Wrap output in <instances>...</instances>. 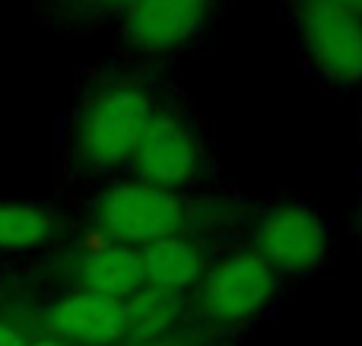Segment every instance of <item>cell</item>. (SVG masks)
<instances>
[{"label": "cell", "mask_w": 362, "mask_h": 346, "mask_svg": "<svg viewBox=\"0 0 362 346\" xmlns=\"http://www.w3.org/2000/svg\"><path fill=\"white\" fill-rule=\"evenodd\" d=\"M153 105L150 93L137 83L108 80L89 89L74 118V156L93 172H112L131 162Z\"/></svg>", "instance_id": "obj_1"}, {"label": "cell", "mask_w": 362, "mask_h": 346, "mask_svg": "<svg viewBox=\"0 0 362 346\" xmlns=\"http://www.w3.org/2000/svg\"><path fill=\"white\" fill-rule=\"evenodd\" d=\"M280 292V273L255 251H238L206 267L194 286V311L210 328H245L270 309Z\"/></svg>", "instance_id": "obj_2"}, {"label": "cell", "mask_w": 362, "mask_h": 346, "mask_svg": "<svg viewBox=\"0 0 362 346\" xmlns=\"http://www.w3.org/2000/svg\"><path fill=\"white\" fill-rule=\"evenodd\" d=\"M93 222L115 245L144 248L150 241L181 235L187 222V203L178 191L144 181H121L102 191L93 207Z\"/></svg>", "instance_id": "obj_3"}, {"label": "cell", "mask_w": 362, "mask_h": 346, "mask_svg": "<svg viewBox=\"0 0 362 346\" xmlns=\"http://www.w3.org/2000/svg\"><path fill=\"white\" fill-rule=\"evenodd\" d=\"M296 32L321 76L340 86L362 83V16L331 0H296Z\"/></svg>", "instance_id": "obj_4"}, {"label": "cell", "mask_w": 362, "mask_h": 346, "mask_svg": "<svg viewBox=\"0 0 362 346\" xmlns=\"http://www.w3.org/2000/svg\"><path fill=\"white\" fill-rule=\"evenodd\" d=\"M331 226L308 203H276L255 226V254L276 273H305L325 264Z\"/></svg>", "instance_id": "obj_5"}, {"label": "cell", "mask_w": 362, "mask_h": 346, "mask_svg": "<svg viewBox=\"0 0 362 346\" xmlns=\"http://www.w3.org/2000/svg\"><path fill=\"white\" fill-rule=\"evenodd\" d=\"M204 156V140L191 127V121L181 118L172 108L153 112L150 124H146L144 137L131 156L134 181L178 191L200 175Z\"/></svg>", "instance_id": "obj_6"}, {"label": "cell", "mask_w": 362, "mask_h": 346, "mask_svg": "<svg viewBox=\"0 0 362 346\" xmlns=\"http://www.w3.org/2000/svg\"><path fill=\"white\" fill-rule=\"evenodd\" d=\"M216 0H137L124 10V38L144 54H175L204 35Z\"/></svg>", "instance_id": "obj_7"}, {"label": "cell", "mask_w": 362, "mask_h": 346, "mask_svg": "<svg viewBox=\"0 0 362 346\" xmlns=\"http://www.w3.org/2000/svg\"><path fill=\"white\" fill-rule=\"evenodd\" d=\"M45 334L67 346H118L124 340V302L74 290L38 311Z\"/></svg>", "instance_id": "obj_8"}, {"label": "cell", "mask_w": 362, "mask_h": 346, "mask_svg": "<svg viewBox=\"0 0 362 346\" xmlns=\"http://www.w3.org/2000/svg\"><path fill=\"white\" fill-rule=\"evenodd\" d=\"M70 280L83 292H95V296H108L124 302V299H131L144 286L140 251L108 241V245L76 258L74 267H70Z\"/></svg>", "instance_id": "obj_9"}, {"label": "cell", "mask_w": 362, "mask_h": 346, "mask_svg": "<svg viewBox=\"0 0 362 346\" xmlns=\"http://www.w3.org/2000/svg\"><path fill=\"white\" fill-rule=\"evenodd\" d=\"M137 251L140 267H144V286H159V290L169 292H185V296L200 283V277L210 267L204 248L194 239H185V235L150 241Z\"/></svg>", "instance_id": "obj_10"}, {"label": "cell", "mask_w": 362, "mask_h": 346, "mask_svg": "<svg viewBox=\"0 0 362 346\" xmlns=\"http://www.w3.org/2000/svg\"><path fill=\"white\" fill-rule=\"evenodd\" d=\"M185 292H169L159 286H140L124 299V340H165L187 318Z\"/></svg>", "instance_id": "obj_11"}, {"label": "cell", "mask_w": 362, "mask_h": 346, "mask_svg": "<svg viewBox=\"0 0 362 346\" xmlns=\"http://www.w3.org/2000/svg\"><path fill=\"white\" fill-rule=\"evenodd\" d=\"M57 239V220L35 203H0V251H32Z\"/></svg>", "instance_id": "obj_12"}, {"label": "cell", "mask_w": 362, "mask_h": 346, "mask_svg": "<svg viewBox=\"0 0 362 346\" xmlns=\"http://www.w3.org/2000/svg\"><path fill=\"white\" fill-rule=\"evenodd\" d=\"M0 346H32V340L13 318L0 315Z\"/></svg>", "instance_id": "obj_13"}, {"label": "cell", "mask_w": 362, "mask_h": 346, "mask_svg": "<svg viewBox=\"0 0 362 346\" xmlns=\"http://www.w3.org/2000/svg\"><path fill=\"white\" fill-rule=\"evenodd\" d=\"M93 4H99V6H105V10H131L137 0H93Z\"/></svg>", "instance_id": "obj_14"}, {"label": "cell", "mask_w": 362, "mask_h": 346, "mask_svg": "<svg viewBox=\"0 0 362 346\" xmlns=\"http://www.w3.org/2000/svg\"><path fill=\"white\" fill-rule=\"evenodd\" d=\"M118 346H175L172 340H121Z\"/></svg>", "instance_id": "obj_15"}, {"label": "cell", "mask_w": 362, "mask_h": 346, "mask_svg": "<svg viewBox=\"0 0 362 346\" xmlns=\"http://www.w3.org/2000/svg\"><path fill=\"white\" fill-rule=\"evenodd\" d=\"M331 4H337V6H344V10H353L362 16V0H331Z\"/></svg>", "instance_id": "obj_16"}, {"label": "cell", "mask_w": 362, "mask_h": 346, "mask_svg": "<svg viewBox=\"0 0 362 346\" xmlns=\"http://www.w3.org/2000/svg\"><path fill=\"white\" fill-rule=\"evenodd\" d=\"M32 346H67V343L57 340V337H48V334H45V337H38V340H32Z\"/></svg>", "instance_id": "obj_17"}]
</instances>
